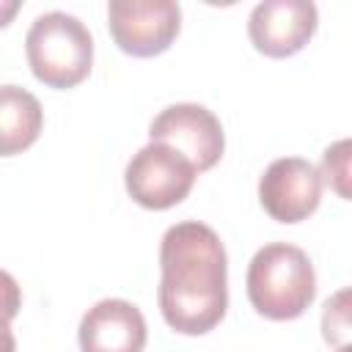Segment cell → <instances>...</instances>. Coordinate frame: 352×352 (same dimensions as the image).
Wrapping results in <instances>:
<instances>
[{"instance_id":"1","label":"cell","mask_w":352,"mask_h":352,"mask_svg":"<svg viewBox=\"0 0 352 352\" xmlns=\"http://www.w3.org/2000/svg\"><path fill=\"white\" fill-rule=\"evenodd\" d=\"M160 270L157 300L168 327L182 336H204L226 316L228 258L209 226L198 220L170 226L160 245Z\"/></svg>"},{"instance_id":"2","label":"cell","mask_w":352,"mask_h":352,"mask_svg":"<svg viewBox=\"0 0 352 352\" xmlns=\"http://www.w3.org/2000/svg\"><path fill=\"white\" fill-rule=\"evenodd\" d=\"M248 300L275 322L297 319L316 297V272L308 253L289 242H272L256 250L248 264Z\"/></svg>"},{"instance_id":"3","label":"cell","mask_w":352,"mask_h":352,"mask_svg":"<svg viewBox=\"0 0 352 352\" xmlns=\"http://www.w3.org/2000/svg\"><path fill=\"white\" fill-rule=\"evenodd\" d=\"M25 52L36 80L50 88H72L91 72L94 38L77 16L47 11L33 19L25 36Z\"/></svg>"},{"instance_id":"4","label":"cell","mask_w":352,"mask_h":352,"mask_svg":"<svg viewBox=\"0 0 352 352\" xmlns=\"http://www.w3.org/2000/svg\"><path fill=\"white\" fill-rule=\"evenodd\" d=\"M107 28L121 52L151 58L165 52L182 28V8L173 0H113Z\"/></svg>"},{"instance_id":"5","label":"cell","mask_w":352,"mask_h":352,"mask_svg":"<svg viewBox=\"0 0 352 352\" xmlns=\"http://www.w3.org/2000/svg\"><path fill=\"white\" fill-rule=\"evenodd\" d=\"M198 170L162 143L143 146L126 165L124 182L135 204L146 209H170L187 198Z\"/></svg>"},{"instance_id":"6","label":"cell","mask_w":352,"mask_h":352,"mask_svg":"<svg viewBox=\"0 0 352 352\" xmlns=\"http://www.w3.org/2000/svg\"><path fill=\"white\" fill-rule=\"evenodd\" d=\"M151 143H162L179 151L198 173L217 165L226 148V135L212 110L195 102H179L165 107L148 126Z\"/></svg>"},{"instance_id":"7","label":"cell","mask_w":352,"mask_h":352,"mask_svg":"<svg viewBox=\"0 0 352 352\" xmlns=\"http://www.w3.org/2000/svg\"><path fill=\"white\" fill-rule=\"evenodd\" d=\"M258 201L278 223H300L311 217L322 201V176L302 157H280L267 165L258 179Z\"/></svg>"},{"instance_id":"8","label":"cell","mask_w":352,"mask_h":352,"mask_svg":"<svg viewBox=\"0 0 352 352\" xmlns=\"http://www.w3.org/2000/svg\"><path fill=\"white\" fill-rule=\"evenodd\" d=\"M319 22L311 0H264L250 11L248 36L253 47L270 58H289L300 52Z\"/></svg>"},{"instance_id":"9","label":"cell","mask_w":352,"mask_h":352,"mask_svg":"<svg viewBox=\"0 0 352 352\" xmlns=\"http://www.w3.org/2000/svg\"><path fill=\"white\" fill-rule=\"evenodd\" d=\"M77 338L82 352H143L146 319L126 300H99L80 319Z\"/></svg>"},{"instance_id":"10","label":"cell","mask_w":352,"mask_h":352,"mask_svg":"<svg viewBox=\"0 0 352 352\" xmlns=\"http://www.w3.org/2000/svg\"><path fill=\"white\" fill-rule=\"evenodd\" d=\"M44 126L38 99L19 85H0V157L30 148Z\"/></svg>"},{"instance_id":"11","label":"cell","mask_w":352,"mask_h":352,"mask_svg":"<svg viewBox=\"0 0 352 352\" xmlns=\"http://www.w3.org/2000/svg\"><path fill=\"white\" fill-rule=\"evenodd\" d=\"M319 176H324V182L333 184V190L341 198H349V190H346V176H349V140H338L336 146H330L324 151Z\"/></svg>"},{"instance_id":"12","label":"cell","mask_w":352,"mask_h":352,"mask_svg":"<svg viewBox=\"0 0 352 352\" xmlns=\"http://www.w3.org/2000/svg\"><path fill=\"white\" fill-rule=\"evenodd\" d=\"M22 308V292H19V283L6 272L0 270V319L3 322H11Z\"/></svg>"},{"instance_id":"13","label":"cell","mask_w":352,"mask_h":352,"mask_svg":"<svg viewBox=\"0 0 352 352\" xmlns=\"http://www.w3.org/2000/svg\"><path fill=\"white\" fill-rule=\"evenodd\" d=\"M0 352H16L14 333H11L8 322H3V319H0Z\"/></svg>"},{"instance_id":"14","label":"cell","mask_w":352,"mask_h":352,"mask_svg":"<svg viewBox=\"0 0 352 352\" xmlns=\"http://www.w3.org/2000/svg\"><path fill=\"white\" fill-rule=\"evenodd\" d=\"M19 11V0H0V28H6Z\"/></svg>"}]
</instances>
